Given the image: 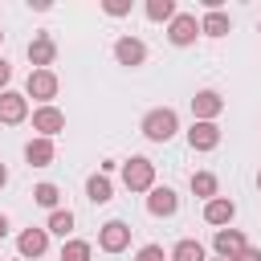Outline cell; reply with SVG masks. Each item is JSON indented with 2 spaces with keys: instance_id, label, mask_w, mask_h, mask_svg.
I'll list each match as a JSON object with an SVG mask.
<instances>
[{
  "instance_id": "8992f818",
  "label": "cell",
  "mask_w": 261,
  "mask_h": 261,
  "mask_svg": "<svg viewBox=\"0 0 261 261\" xmlns=\"http://www.w3.org/2000/svg\"><path fill=\"white\" fill-rule=\"evenodd\" d=\"M196 37H200V16H196V12H179V16L167 24V41H171L175 49L196 45Z\"/></svg>"
},
{
  "instance_id": "d4e9b609",
  "label": "cell",
  "mask_w": 261,
  "mask_h": 261,
  "mask_svg": "<svg viewBox=\"0 0 261 261\" xmlns=\"http://www.w3.org/2000/svg\"><path fill=\"white\" fill-rule=\"evenodd\" d=\"M102 12L118 20V16H126V12H130V0H102Z\"/></svg>"
},
{
  "instance_id": "4fadbf2b",
  "label": "cell",
  "mask_w": 261,
  "mask_h": 261,
  "mask_svg": "<svg viewBox=\"0 0 261 261\" xmlns=\"http://www.w3.org/2000/svg\"><path fill=\"white\" fill-rule=\"evenodd\" d=\"M232 220H237V204H232L228 196H216V200L204 204V224H212V228H232Z\"/></svg>"
},
{
  "instance_id": "5bb4252c",
  "label": "cell",
  "mask_w": 261,
  "mask_h": 261,
  "mask_svg": "<svg viewBox=\"0 0 261 261\" xmlns=\"http://www.w3.org/2000/svg\"><path fill=\"white\" fill-rule=\"evenodd\" d=\"M29 61H33V69H49L53 61H57V45H53V37L49 33H37L33 41H29Z\"/></svg>"
},
{
  "instance_id": "7a4b0ae2",
  "label": "cell",
  "mask_w": 261,
  "mask_h": 261,
  "mask_svg": "<svg viewBox=\"0 0 261 261\" xmlns=\"http://www.w3.org/2000/svg\"><path fill=\"white\" fill-rule=\"evenodd\" d=\"M122 188L126 192H151L155 188V163L147 159V155H130V159H122Z\"/></svg>"
},
{
  "instance_id": "e0dca14e",
  "label": "cell",
  "mask_w": 261,
  "mask_h": 261,
  "mask_svg": "<svg viewBox=\"0 0 261 261\" xmlns=\"http://www.w3.org/2000/svg\"><path fill=\"white\" fill-rule=\"evenodd\" d=\"M232 33V16L224 12V8H208L204 16H200V37H228Z\"/></svg>"
},
{
  "instance_id": "8fae6325",
  "label": "cell",
  "mask_w": 261,
  "mask_h": 261,
  "mask_svg": "<svg viewBox=\"0 0 261 261\" xmlns=\"http://www.w3.org/2000/svg\"><path fill=\"white\" fill-rule=\"evenodd\" d=\"M45 249H49V228H24L16 237V257H24V261L45 257Z\"/></svg>"
},
{
  "instance_id": "52a82bcc",
  "label": "cell",
  "mask_w": 261,
  "mask_h": 261,
  "mask_svg": "<svg viewBox=\"0 0 261 261\" xmlns=\"http://www.w3.org/2000/svg\"><path fill=\"white\" fill-rule=\"evenodd\" d=\"M29 118H33V130L41 139H57L65 130V110H57V106H37Z\"/></svg>"
},
{
  "instance_id": "44dd1931",
  "label": "cell",
  "mask_w": 261,
  "mask_h": 261,
  "mask_svg": "<svg viewBox=\"0 0 261 261\" xmlns=\"http://www.w3.org/2000/svg\"><path fill=\"white\" fill-rule=\"evenodd\" d=\"M73 224H77V216H73L69 208H57V212H49V220H45V228H49L53 237H61V241H69V237H73Z\"/></svg>"
},
{
  "instance_id": "484cf974",
  "label": "cell",
  "mask_w": 261,
  "mask_h": 261,
  "mask_svg": "<svg viewBox=\"0 0 261 261\" xmlns=\"http://www.w3.org/2000/svg\"><path fill=\"white\" fill-rule=\"evenodd\" d=\"M135 261H167V253H163V245H143L135 253Z\"/></svg>"
},
{
  "instance_id": "cb8c5ba5",
  "label": "cell",
  "mask_w": 261,
  "mask_h": 261,
  "mask_svg": "<svg viewBox=\"0 0 261 261\" xmlns=\"http://www.w3.org/2000/svg\"><path fill=\"white\" fill-rule=\"evenodd\" d=\"M90 257H94V245L82 241V237H69L61 245V261H90Z\"/></svg>"
},
{
  "instance_id": "f546056e",
  "label": "cell",
  "mask_w": 261,
  "mask_h": 261,
  "mask_svg": "<svg viewBox=\"0 0 261 261\" xmlns=\"http://www.w3.org/2000/svg\"><path fill=\"white\" fill-rule=\"evenodd\" d=\"M4 184H8V167L0 163V188H4Z\"/></svg>"
},
{
  "instance_id": "ba28073f",
  "label": "cell",
  "mask_w": 261,
  "mask_h": 261,
  "mask_svg": "<svg viewBox=\"0 0 261 261\" xmlns=\"http://www.w3.org/2000/svg\"><path fill=\"white\" fill-rule=\"evenodd\" d=\"M147 212H151V216H159V220L175 216V212H179V196H175V188L155 184V188L147 192Z\"/></svg>"
},
{
  "instance_id": "7c38bea8",
  "label": "cell",
  "mask_w": 261,
  "mask_h": 261,
  "mask_svg": "<svg viewBox=\"0 0 261 261\" xmlns=\"http://www.w3.org/2000/svg\"><path fill=\"white\" fill-rule=\"evenodd\" d=\"M241 249H249V241H245L241 228H216V237H212V253H216L220 261H232Z\"/></svg>"
},
{
  "instance_id": "9a60e30c",
  "label": "cell",
  "mask_w": 261,
  "mask_h": 261,
  "mask_svg": "<svg viewBox=\"0 0 261 261\" xmlns=\"http://www.w3.org/2000/svg\"><path fill=\"white\" fill-rule=\"evenodd\" d=\"M188 147L192 151H216L220 147V126L216 122H192L188 126Z\"/></svg>"
},
{
  "instance_id": "7402d4cb",
  "label": "cell",
  "mask_w": 261,
  "mask_h": 261,
  "mask_svg": "<svg viewBox=\"0 0 261 261\" xmlns=\"http://www.w3.org/2000/svg\"><path fill=\"white\" fill-rule=\"evenodd\" d=\"M143 12H147V20H155V24H171V20L179 16L175 0H147V4H143Z\"/></svg>"
},
{
  "instance_id": "836d02e7",
  "label": "cell",
  "mask_w": 261,
  "mask_h": 261,
  "mask_svg": "<svg viewBox=\"0 0 261 261\" xmlns=\"http://www.w3.org/2000/svg\"><path fill=\"white\" fill-rule=\"evenodd\" d=\"M257 33H261V20H257Z\"/></svg>"
},
{
  "instance_id": "d6a6232c",
  "label": "cell",
  "mask_w": 261,
  "mask_h": 261,
  "mask_svg": "<svg viewBox=\"0 0 261 261\" xmlns=\"http://www.w3.org/2000/svg\"><path fill=\"white\" fill-rule=\"evenodd\" d=\"M12 261H24V257H12Z\"/></svg>"
},
{
  "instance_id": "4dcf8cb0",
  "label": "cell",
  "mask_w": 261,
  "mask_h": 261,
  "mask_svg": "<svg viewBox=\"0 0 261 261\" xmlns=\"http://www.w3.org/2000/svg\"><path fill=\"white\" fill-rule=\"evenodd\" d=\"M257 192H261V171H257Z\"/></svg>"
},
{
  "instance_id": "ac0fdd59",
  "label": "cell",
  "mask_w": 261,
  "mask_h": 261,
  "mask_svg": "<svg viewBox=\"0 0 261 261\" xmlns=\"http://www.w3.org/2000/svg\"><path fill=\"white\" fill-rule=\"evenodd\" d=\"M188 188H192V196H200L204 204L220 196V179H216L212 171H192V179H188Z\"/></svg>"
},
{
  "instance_id": "f1b7e54d",
  "label": "cell",
  "mask_w": 261,
  "mask_h": 261,
  "mask_svg": "<svg viewBox=\"0 0 261 261\" xmlns=\"http://www.w3.org/2000/svg\"><path fill=\"white\" fill-rule=\"evenodd\" d=\"M8 228H12V224H8V216H4V212H0V241H4V237H8Z\"/></svg>"
},
{
  "instance_id": "e575fe53",
  "label": "cell",
  "mask_w": 261,
  "mask_h": 261,
  "mask_svg": "<svg viewBox=\"0 0 261 261\" xmlns=\"http://www.w3.org/2000/svg\"><path fill=\"white\" fill-rule=\"evenodd\" d=\"M216 261H220V257H216Z\"/></svg>"
},
{
  "instance_id": "1f68e13d",
  "label": "cell",
  "mask_w": 261,
  "mask_h": 261,
  "mask_svg": "<svg viewBox=\"0 0 261 261\" xmlns=\"http://www.w3.org/2000/svg\"><path fill=\"white\" fill-rule=\"evenodd\" d=\"M0 45H4V29H0Z\"/></svg>"
},
{
  "instance_id": "2e32d148",
  "label": "cell",
  "mask_w": 261,
  "mask_h": 261,
  "mask_svg": "<svg viewBox=\"0 0 261 261\" xmlns=\"http://www.w3.org/2000/svg\"><path fill=\"white\" fill-rule=\"evenodd\" d=\"M57 159V147H53V139H41V135H33L29 143H24V163L29 167H49Z\"/></svg>"
},
{
  "instance_id": "4316f807",
  "label": "cell",
  "mask_w": 261,
  "mask_h": 261,
  "mask_svg": "<svg viewBox=\"0 0 261 261\" xmlns=\"http://www.w3.org/2000/svg\"><path fill=\"white\" fill-rule=\"evenodd\" d=\"M8 82H12V65H8V57H0V94L8 90Z\"/></svg>"
},
{
  "instance_id": "9c48e42d",
  "label": "cell",
  "mask_w": 261,
  "mask_h": 261,
  "mask_svg": "<svg viewBox=\"0 0 261 261\" xmlns=\"http://www.w3.org/2000/svg\"><path fill=\"white\" fill-rule=\"evenodd\" d=\"M29 118V98H24V90H4L0 94V122L4 126H20Z\"/></svg>"
},
{
  "instance_id": "ffe728a7",
  "label": "cell",
  "mask_w": 261,
  "mask_h": 261,
  "mask_svg": "<svg viewBox=\"0 0 261 261\" xmlns=\"http://www.w3.org/2000/svg\"><path fill=\"white\" fill-rule=\"evenodd\" d=\"M167 261H208V249H204L196 237H184V241H175V245H171Z\"/></svg>"
},
{
  "instance_id": "3957f363",
  "label": "cell",
  "mask_w": 261,
  "mask_h": 261,
  "mask_svg": "<svg viewBox=\"0 0 261 261\" xmlns=\"http://www.w3.org/2000/svg\"><path fill=\"white\" fill-rule=\"evenodd\" d=\"M57 90H61V82H57L53 69H29V77H24V98H37V106H53Z\"/></svg>"
},
{
  "instance_id": "277c9868",
  "label": "cell",
  "mask_w": 261,
  "mask_h": 261,
  "mask_svg": "<svg viewBox=\"0 0 261 261\" xmlns=\"http://www.w3.org/2000/svg\"><path fill=\"white\" fill-rule=\"evenodd\" d=\"M130 224L126 220H106V224H98V249L102 253H122V249H130Z\"/></svg>"
},
{
  "instance_id": "5b68a950",
  "label": "cell",
  "mask_w": 261,
  "mask_h": 261,
  "mask_svg": "<svg viewBox=\"0 0 261 261\" xmlns=\"http://www.w3.org/2000/svg\"><path fill=\"white\" fill-rule=\"evenodd\" d=\"M220 114H224L220 90H196L192 94V122H216Z\"/></svg>"
},
{
  "instance_id": "603a6c76",
  "label": "cell",
  "mask_w": 261,
  "mask_h": 261,
  "mask_svg": "<svg viewBox=\"0 0 261 261\" xmlns=\"http://www.w3.org/2000/svg\"><path fill=\"white\" fill-rule=\"evenodd\" d=\"M33 204H37V208L57 212V208H61V188H57V184H49V179H41V184L33 188Z\"/></svg>"
},
{
  "instance_id": "30bf717a",
  "label": "cell",
  "mask_w": 261,
  "mask_h": 261,
  "mask_svg": "<svg viewBox=\"0 0 261 261\" xmlns=\"http://www.w3.org/2000/svg\"><path fill=\"white\" fill-rule=\"evenodd\" d=\"M114 61H118V65H126V69H139V65L147 61V45H143L139 37H130V33H126V37H118V41H114Z\"/></svg>"
},
{
  "instance_id": "83f0119b",
  "label": "cell",
  "mask_w": 261,
  "mask_h": 261,
  "mask_svg": "<svg viewBox=\"0 0 261 261\" xmlns=\"http://www.w3.org/2000/svg\"><path fill=\"white\" fill-rule=\"evenodd\" d=\"M232 261H261V249H257V245H249V249H241Z\"/></svg>"
},
{
  "instance_id": "6da1fadb",
  "label": "cell",
  "mask_w": 261,
  "mask_h": 261,
  "mask_svg": "<svg viewBox=\"0 0 261 261\" xmlns=\"http://www.w3.org/2000/svg\"><path fill=\"white\" fill-rule=\"evenodd\" d=\"M139 130H143L147 143H171V139L179 135V114H175L171 106H151V110L143 114Z\"/></svg>"
},
{
  "instance_id": "d6986e66",
  "label": "cell",
  "mask_w": 261,
  "mask_h": 261,
  "mask_svg": "<svg viewBox=\"0 0 261 261\" xmlns=\"http://www.w3.org/2000/svg\"><path fill=\"white\" fill-rule=\"evenodd\" d=\"M86 200H90V204H110V200H114V184H110V175L94 171V175L86 179Z\"/></svg>"
}]
</instances>
